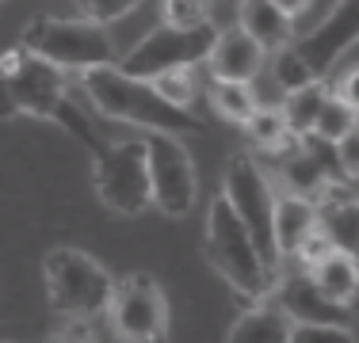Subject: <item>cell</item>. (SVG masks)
Instances as JSON below:
<instances>
[{"label": "cell", "instance_id": "cell-1", "mask_svg": "<svg viewBox=\"0 0 359 343\" xmlns=\"http://www.w3.org/2000/svg\"><path fill=\"white\" fill-rule=\"evenodd\" d=\"M81 88L88 103L100 115L115 118V122H130L142 130H165V134H199L203 122L195 115H187L184 107H172L153 92L149 80L123 73L115 62L81 69Z\"/></svg>", "mask_w": 359, "mask_h": 343}, {"label": "cell", "instance_id": "cell-2", "mask_svg": "<svg viewBox=\"0 0 359 343\" xmlns=\"http://www.w3.org/2000/svg\"><path fill=\"white\" fill-rule=\"evenodd\" d=\"M65 103V69L42 62L27 46H8L0 54V118L31 115L57 122Z\"/></svg>", "mask_w": 359, "mask_h": 343}, {"label": "cell", "instance_id": "cell-3", "mask_svg": "<svg viewBox=\"0 0 359 343\" xmlns=\"http://www.w3.org/2000/svg\"><path fill=\"white\" fill-rule=\"evenodd\" d=\"M42 279H46V298L50 309L62 316H92L107 313L115 279L96 255L81 252V248H54L42 260Z\"/></svg>", "mask_w": 359, "mask_h": 343}, {"label": "cell", "instance_id": "cell-4", "mask_svg": "<svg viewBox=\"0 0 359 343\" xmlns=\"http://www.w3.org/2000/svg\"><path fill=\"white\" fill-rule=\"evenodd\" d=\"M207 260L241 298H264L271 290V267L222 195L207 210Z\"/></svg>", "mask_w": 359, "mask_h": 343}, {"label": "cell", "instance_id": "cell-5", "mask_svg": "<svg viewBox=\"0 0 359 343\" xmlns=\"http://www.w3.org/2000/svg\"><path fill=\"white\" fill-rule=\"evenodd\" d=\"M20 46H27L31 54H39L42 62L57 69H92L115 62V46H111L104 23H92L84 15L81 20H62V15L31 20Z\"/></svg>", "mask_w": 359, "mask_h": 343}, {"label": "cell", "instance_id": "cell-6", "mask_svg": "<svg viewBox=\"0 0 359 343\" xmlns=\"http://www.w3.org/2000/svg\"><path fill=\"white\" fill-rule=\"evenodd\" d=\"M222 199L237 214L245 233L252 237L256 252L264 255L271 271L279 267L276 244H271V210H276V191L268 183V172L252 160V153H233L226 164V179H222Z\"/></svg>", "mask_w": 359, "mask_h": 343}, {"label": "cell", "instance_id": "cell-7", "mask_svg": "<svg viewBox=\"0 0 359 343\" xmlns=\"http://www.w3.org/2000/svg\"><path fill=\"white\" fill-rule=\"evenodd\" d=\"M145 172H149V202L165 218L191 214L199 179H195V160L180 141V134L153 130V137H145Z\"/></svg>", "mask_w": 359, "mask_h": 343}, {"label": "cell", "instance_id": "cell-8", "mask_svg": "<svg viewBox=\"0 0 359 343\" xmlns=\"http://www.w3.org/2000/svg\"><path fill=\"white\" fill-rule=\"evenodd\" d=\"M96 199L111 214L134 218L149 206V172H145V141H115L92 157Z\"/></svg>", "mask_w": 359, "mask_h": 343}, {"label": "cell", "instance_id": "cell-9", "mask_svg": "<svg viewBox=\"0 0 359 343\" xmlns=\"http://www.w3.org/2000/svg\"><path fill=\"white\" fill-rule=\"evenodd\" d=\"M215 23H199V27H172V23H161L153 27L138 46H130V54L118 57V69L142 80H153L165 69H180V65H203L207 62V50L215 42Z\"/></svg>", "mask_w": 359, "mask_h": 343}, {"label": "cell", "instance_id": "cell-10", "mask_svg": "<svg viewBox=\"0 0 359 343\" xmlns=\"http://www.w3.org/2000/svg\"><path fill=\"white\" fill-rule=\"evenodd\" d=\"M111 328L118 340L130 343H153L168 336V302L165 290L157 286V279L145 271L126 274L123 282H115L107 302Z\"/></svg>", "mask_w": 359, "mask_h": 343}, {"label": "cell", "instance_id": "cell-11", "mask_svg": "<svg viewBox=\"0 0 359 343\" xmlns=\"http://www.w3.org/2000/svg\"><path fill=\"white\" fill-rule=\"evenodd\" d=\"M355 34H359V0H337L332 12L313 27L310 38L294 42V50L302 54V62L310 65V73L321 76L329 73V65L344 54L348 46H355Z\"/></svg>", "mask_w": 359, "mask_h": 343}, {"label": "cell", "instance_id": "cell-12", "mask_svg": "<svg viewBox=\"0 0 359 343\" xmlns=\"http://www.w3.org/2000/svg\"><path fill=\"white\" fill-rule=\"evenodd\" d=\"M276 305L283 309L294 324H344L352 328V305H337L313 286L310 271H290L276 286Z\"/></svg>", "mask_w": 359, "mask_h": 343}, {"label": "cell", "instance_id": "cell-13", "mask_svg": "<svg viewBox=\"0 0 359 343\" xmlns=\"http://www.w3.org/2000/svg\"><path fill=\"white\" fill-rule=\"evenodd\" d=\"M264 46L241 27H222L215 31V42L207 50L210 76H226V80H256L264 69Z\"/></svg>", "mask_w": 359, "mask_h": 343}, {"label": "cell", "instance_id": "cell-14", "mask_svg": "<svg viewBox=\"0 0 359 343\" xmlns=\"http://www.w3.org/2000/svg\"><path fill=\"white\" fill-rule=\"evenodd\" d=\"M318 225V199L310 195H276V210H271V244H276L279 260H290V252L298 248L310 229Z\"/></svg>", "mask_w": 359, "mask_h": 343}, {"label": "cell", "instance_id": "cell-15", "mask_svg": "<svg viewBox=\"0 0 359 343\" xmlns=\"http://www.w3.org/2000/svg\"><path fill=\"white\" fill-rule=\"evenodd\" d=\"M237 27L249 31L264 46V54L294 42V20L279 12L271 0H237Z\"/></svg>", "mask_w": 359, "mask_h": 343}, {"label": "cell", "instance_id": "cell-16", "mask_svg": "<svg viewBox=\"0 0 359 343\" xmlns=\"http://www.w3.org/2000/svg\"><path fill=\"white\" fill-rule=\"evenodd\" d=\"M310 279H313V286H318L329 302L352 305L355 302V290H359L355 252H340V248H332L329 255H321V260L310 267Z\"/></svg>", "mask_w": 359, "mask_h": 343}, {"label": "cell", "instance_id": "cell-17", "mask_svg": "<svg viewBox=\"0 0 359 343\" xmlns=\"http://www.w3.org/2000/svg\"><path fill=\"white\" fill-rule=\"evenodd\" d=\"M290 324H294V321H290L276 302H271V305H256V309H245V313L233 321V328H229V343H287Z\"/></svg>", "mask_w": 359, "mask_h": 343}, {"label": "cell", "instance_id": "cell-18", "mask_svg": "<svg viewBox=\"0 0 359 343\" xmlns=\"http://www.w3.org/2000/svg\"><path fill=\"white\" fill-rule=\"evenodd\" d=\"M207 96H210V107L218 111L226 122H241L256 111V96L249 88V80H226V76H210L207 80Z\"/></svg>", "mask_w": 359, "mask_h": 343}, {"label": "cell", "instance_id": "cell-19", "mask_svg": "<svg viewBox=\"0 0 359 343\" xmlns=\"http://www.w3.org/2000/svg\"><path fill=\"white\" fill-rule=\"evenodd\" d=\"M318 225L325 229V237L332 240V248L340 252H355L359 244V210L355 199L348 202H318Z\"/></svg>", "mask_w": 359, "mask_h": 343}, {"label": "cell", "instance_id": "cell-20", "mask_svg": "<svg viewBox=\"0 0 359 343\" xmlns=\"http://www.w3.org/2000/svg\"><path fill=\"white\" fill-rule=\"evenodd\" d=\"M325 96H329L325 80H310V84H302V88H294V92H283V107L279 111H283L287 130L310 134V126H313V118H318Z\"/></svg>", "mask_w": 359, "mask_h": 343}, {"label": "cell", "instance_id": "cell-21", "mask_svg": "<svg viewBox=\"0 0 359 343\" xmlns=\"http://www.w3.org/2000/svg\"><path fill=\"white\" fill-rule=\"evenodd\" d=\"M283 164V176H287V183H290V191H298V195H318V187L329 179V168L321 164L318 157H313L306 145H298V153H290L287 160H279Z\"/></svg>", "mask_w": 359, "mask_h": 343}, {"label": "cell", "instance_id": "cell-22", "mask_svg": "<svg viewBox=\"0 0 359 343\" xmlns=\"http://www.w3.org/2000/svg\"><path fill=\"white\" fill-rule=\"evenodd\" d=\"M348 130H355V103H344L337 96H325L318 118H313V126H310V134L332 145V141H340Z\"/></svg>", "mask_w": 359, "mask_h": 343}, {"label": "cell", "instance_id": "cell-23", "mask_svg": "<svg viewBox=\"0 0 359 343\" xmlns=\"http://www.w3.org/2000/svg\"><path fill=\"white\" fill-rule=\"evenodd\" d=\"M153 92H157L165 103H172V107H184L191 111L195 96H199V88H195V69L191 65H180V69H165V73L153 76Z\"/></svg>", "mask_w": 359, "mask_h": 343}, {"label": "cell", "instance_id": "cell-24", "mask_svg": "<svg viewBox=\"0 0 359 343\" xmlns=\"http://www.w3.org/2000/svg\"><path fill=\"white\" fill-rule=\"evenodd\" d=\"M271 76H276L279 92H294V88H302V84L318 80V76L310 73V65L302 62V54L294 50V42L271 50Z\"/></svg>", "mask_w": 359, "mask_h": 343}, {"label": "cell", "instance_id": "cell-25", "mask_svg": "<svg viewBox=\"0 0 359 343\" xmlns=\"http://www.w3.org/2000/svg\"><path fill=\"white\" fill-rule=\"evenodd\" d=\"M245 130H249L256 149H264V153L290 134L287 122H283V111H279V107H260V103H256V111L245 118Z\"/></svg>", "mask_w": 359, "mask_h": 343}, {"label": "cell", "instance_id": "cell-26", "mask_svg": "<svg viewBox=\"0 0 359 343\" xmlns=\"http://www.w3.org/2000/svg\"><path fill=\"white\" fill-rule=\"evenodd\" d=\"M210 8L215 0H161V20L172 27H199L210 23Z\"/></svg>", "mask_w": 359, "mask_h": 343}, {"label": "cell", "instance_id": "cell-27", "mask_svg": "<svg viewBox=\"0 0 359 343\" xmlns=\"http://www.w3.org/2000/svg\"><path fill=\"white\" fill-rule=\"evenodd\" d=\"M352 328L344 324H290L287 343H352Z\"/></svg>", "mask_w": 359, "mask_h": 343}, {"label": "cell", "instance_id": "cell-28", "mask_svg": "<svg viewBox=\"0 0 359 343\" xmlns=\"http://www.w3.org/2000/svg\"><path fill=\"white\" fill-rule=\"evenodd\" d=\"M329 252H332V240L325 237V229H321V225H313L310 233H306L302 240H298V248L290 252V260H294L302 271H310L313 263H318L321 255H329Z\"/></svg>", "mask_w": 359, "mask_h": 343}, {"label": "cell", "instance_id": "cell-29", "mask_svg": "<svg viewBox=\"0 0 359 343\" xmlns=\"http://www.w3.org/2000/svg\"><path fill=\"white\" fill-rule=\"evenodd\" d=\"M142 0H76V8H81V15L84 20H92V23H115V20H123L130 8H138Z\"/></svg>", "mask_w": 359, "mask_h": 343}, {"label": "cell", "instance_id": "cell-30", "mask_svg": "<svg viewBox=\"0 0 359 343\" xmlns=\"http://www.w3.org/2000/svg\"><path fill=\"white\" fill-rule=\"evenodd\" d=\"M332 153H337V164H340V176L355 179L359 172V134L348 130L340 141H332Z\"/></svg>", "mask_w": 359, "mask_h": 343}, {"label": "cell", "instance_id": "cell-31", "mask_svg": "<svg viewBox=\"0 0 359 343\" xmlns=\"http://www.w3.org/2000/svg\"><path fill=\"white\" fill-rule=\"evenodd\" d=\"M271 4H276V8H279V12H287V15H290V20H298V15H302V12H306V8H310V4H313V0H271Z\"/></svg>", "mask_w": 359, "mask_h": 343}]
</instances>
